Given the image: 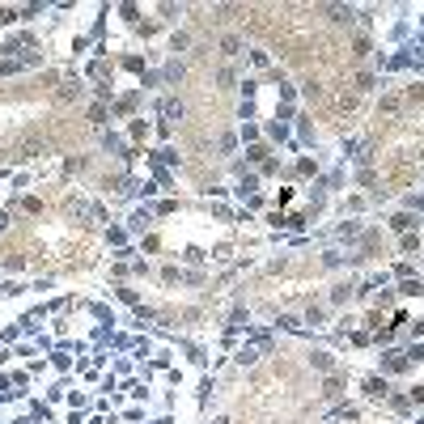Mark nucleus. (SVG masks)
Instances as JSON below:
<instances>
[{
	"label": "nucleus",
	"mask_w": 424,
	"mask_h": 424,
	"mask_svg": "<svg viewBox=\"0 0 424 424\" xmlns=\"http://www.w3.org/2000/svg\"><path fill=\"white\" fill-rule=\"evenodd\" d=\"M365 394L369 399H386V378H369L365 382Z\"/></svg>",
	"instance_id": "f257e3e1"
},
{
	"label": "nucleus",
	"mask_w": 424,
	"mask_h": 424,
	"mask_svg": "<svg viewBox=\"0 0 424 424\" xmlns=\"http://www.w3.org/2000/svg\"><path fill=\"white\" fill-rule=\"evenodd\" d=\"M310 365H318V369H331V356H327V352H310Z\"/></svg>",
	"instance_id": "f03ea898"
},
{
	"label": "nucleus",
	"mask_w": 424,
	"mask_h": 424,
	"mask_svg": "<svg viewBox=\"0 0 424 424\" xmlns=\"http://www.w3.org/2000/svg\"><path fill=\"white\" fill-rule=\"evenodd\" d=\"M390 225H394V229H412V225H416V216H407V212H399V216H394Z\"/></svg>",
	"instance_id": "7ed1b4c3"
},
{
	"label": "nucleus",
	"mask_w": 424,
	"mask_h": 424,
	"mask_svg": "<svg viewBox=\"0 0 424 424\" xmlns=\"http://www.w3.org/2000/svg\"><path fill=\"white\" fill-rule=\"evenodd\" d=\"M412 403H424V386H416V390H412Z\"/></svg>",
	"instance_id": "20e7f679"
}]
</instances>
